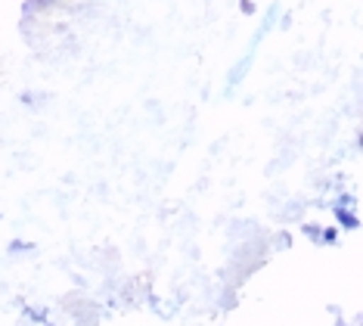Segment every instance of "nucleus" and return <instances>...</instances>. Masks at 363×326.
I'll return each mask as SVG.
<instances>
[]
</instances>
